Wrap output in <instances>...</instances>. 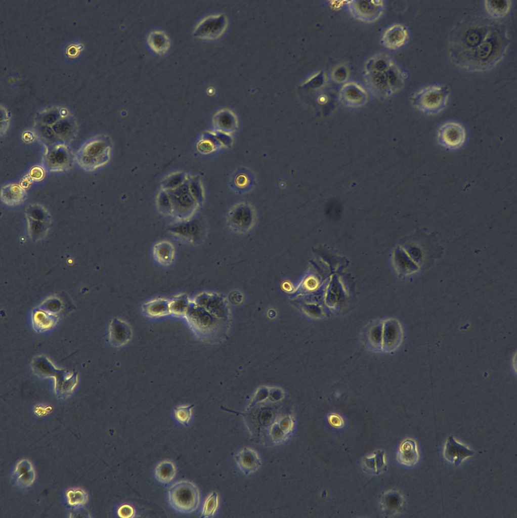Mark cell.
Instances as JSON below:
<instances>
[{
  "instance_id": "cell-1",
  "label": "cell",
  "mask_w": 517,
  "mask_h": 518,
  "mask_svg": "<svg viewBox=\"0 0 517 518\" xmlns=\"http://www.w3.org/2000/svg\"><path fill=\"white\" fill-rule=\"evenodd\" d=\"M510 43L505 26L496 22L485 40L455 64L471 72L490 70L504 57Z\"/></svg>"
},
{
  "instance_id": "cell-2",
  "label": "cell",
  "mask_w": 517,
  "mask_h": 518,
  "mask_svg": "<svg viewBox=\"0 0 517 518\" xmlns=\"http://www.w3.org/2000/svg\"><path fill=\"white\" fill-rule=\"evenodd\" d=\"M496 21L479 16L464 19L451 30L448 51L455 64L477 48L486 38Z\"/></svg>"
},
{
  "instance_id": "cell-3",
  "label": "cell",
  "mask_w": 517,
  "mask_h": 518,
  "mask_svg": "<svg viewBox=\"0 0 517 518\" xmlns=\"http://www.w3.org/2000/svg\"><path fill=\"white\" fill-rule=\"evenodd\" d=\"M365 78L370 90L382 97L397 92L404 82L401 70L389 57L383 55H377L367 61Z\"/></svg>"
},
{
  "instance_id": "cell-4",
  "label": "cell",
  "mask_w": 517,
  "mask_h": 518,
  "mask_svg": "<svg viewBox=\"0 0 517 518\" xmlns=\"http://www.w3.org/2000/svg\"><path fill=\"white\" fill-rule=\"evenodd\" d=\"M31 367L33 372L39 377L53 378L54 393L58 398L68 397L77 385V372L70 373L65 369L56 368L45 356H38L33 358Z\"/></svg>"
},
{
  "instance_id": "cell-5",
  "label": "cell",
  "mask_w": 517,
  "mask_h": 518,
  "mask_svg": "<svg viewBox=\"0 0 517 518\" xmlns=\"http://www.w3.org/2000/svg\"><path fill=\"white\" fill-rule=\"evenodd\" d=\"M450 91L446 85H430L415 93L411 101L417 109L427 115H436L448 104Z\"/></svg>"
},
{
  "instance_id": "cell-6",
  "label": "cell",
  "mask_w": 517,
  "mask_h": 518,
  "mask_svg": "<svg viewBox=\"0 0 517 518\" xmlns=\"http://www.w3.org/2000/svg\"><path fill=\"white\" fill-rule=\"evenodd\" d=\"M168 497L170 505L182 513L193 512L199 504L198 489L189 481H181L173 484L168 490Z\"/></svg>"
},
{
  "instance_id": "cell-7",
  "label": "cell",
  "mask_w": 517,
  "mask_h": 518,
  "mask_svg": "<svg viewBox=\"0 0 517 518\" xmlns=\"http://www.w3.org/2000/svg\"><path fill=\"white\" fill-rule=\"evenodd\" d=\"M109 147L104 139L97 138L85 144L76 154L79 165L92 170L104 164L108 159Z\"/></svg>"
},
{
  "instance_id": "cell-8",
  "label": "cell",
  "mask_w": 517,
  "mask_h": 518,
  "mask_svg": "<svg viewBox=\"0 0 517 518\" xmlns=\"http://www.w3.org/2000/svg\"><path fill=\"white\" fill-rule=\"evenodd\" d=\"M227 24V17L223 14L209 15L197 24L193 35L202 39H216L224 32Z\"/></svg>"
},
{
  "instance_id": "cell-9",
  "label": "cell",
  "mask_w": 517,
  "mask_h": 518,
  "mask_svg": "<svg viewBox=\"0 0 517 518\" xmlns=\"http://www.w3.org/2000/svg\"><path fill=\"white\" fill-rule=\"evenodd\" d=\"M466 134L464 126L459 123L448 121L439 128L437 139L443 147L455 150L462 146L466 140Z\"/></svg>"
},
{
  "instance_id": "cell-10",
  "label": "cell",
  "mask_w": 517,
  "mask_h": 518,
  "mask_svg": "<svg viewBox=\"0 0 517 518\" xmlns=\"http://www.w3.org/2000/svg\"><path fill=\"white\" fill-rule=\"evenodd\" d=\"M349 9L357 19L372 22L381 17L384 10V3L380 1H354L349 4Z\"/></svg>"
},
{
  "instance_id": "cell-11",
  "label": "cell",
  "mask_w": 517,
  "mask_h": 518,
  "mask_svg": "<svg viewBox=\"0 0 517 518\" xmlns=\"http://www.w3.org/2000/svg\"><path fill=\"white\" fill-rule=\"evenodd\" d=\"M27 215L32 237L36 239L40 238L49 226L48 213L44 208L34 205L28 209Z\"/></svg>"
},
{
  "instance_id": "cell-12",
  "label": "cell",
  "mask_w": 517,
  "mask_h": 518,
  "mask_svg": "<svg viewBox=\"0 0 517 518\" xmlns=\"http://www.w3.org/2000/svg\"><path fill=\"white\" fill-rule=\"evenodd\" d=\"M132 337V329L125 322L117 319H113L109 326V339L111 343L116 347H121L127 343Z\"/></svg>"
},
{
  "instance_id": "cell-13",
  "label": "cell",
  "mask_w": 517,
  "mask_h": 518,
  "mask_svg": "<svg viewBox=\"0 0 517 518\" xmlns=\"http://www.w3.org/2000/svg\"><path fill=\"white\" fill-rule=\"evenodd\" d=\"M339 97L345 104L350 106H359L364 104L367 99L366 91L360 85L349 82L342 86Z\"/></svg>"
},
{
  "instance_id": "cell-14",
  "label": "cell",
  "mask_w": 517,
  "mask_h": 518,
  "mask_svg": "<svg viewBox=\"0 0 517 518\" xmlns=\"http://www.w3.org/2000/svg\"><path fill=\"white\" fill-rule=\"evenodd\" d=\"M408 38L406 28L403 25L397 24L392 25L383 33L381 43L390 49H397L403 46Z\"/></svg>"
},
{
  "instance_id": "cell-15",
  "label": "cell",
  "mask_w": 517,
  "mask_h": 518,
  "mask_svg": "<svg viewBox=\"0 0 517 518\" xmlns=\"http://www.w3.org/2000/svg\"><path fill=\"white\" fill-rule=\"evenodd\" d=\"M475 454V452L456 442L453 437L450 436L446 441L444 456L447 460L455 466L459 465L462 461Z\"/></svg>"
},
{
  "instance_id": "cell-16",
  "label": "cell",
  "mask_w": 517,
  "mask_h": 518,
  "mask_svg": "<svg viewBox=\"0 0 517 518\" xmlns=\"http://www.w3.org/2000/svg\"><path fill=\"white\" fill-rule=\"evenodd\" d=\"M13 479L17 486L21 488L31 486L35 479V472L31 463L23 459L16 465L13 472Z\"/></svg>"
},
{
  "instance_id": "cell-17",
  "label": "cell",
  "mask_w": 517,
  "mask_h": 518,
  "mask_svg": "<svg viewBox=\"0 0 517 518\" xmlns=\"http://www.w3.org/2000/svg\"><path fill=\"white\" fill-rule=\"evenodd\" d=\"M58 316L41 308L33 310L32 314V323L34 330L42 332L51 329L57 323Z\"/></svg>"
},
{
  "instance_id": "cell-18",
  "label": "cell",
  "mask_w": 517,
  "mask_h": 518,
  "mask_svg": "<svg viewBox=\"0 0 517 518\" xmlns=\"http://www.w3.org/2000/svg\"><path fill=\"white\" fill-rule=\"evenodd\" d=\"M236 460L241 470L245 474L255 471L261 465L257 453L251 449L244 448L237 455Z\"/></svg>"
},
{
  "instance_id": "cell-19",
  "label": "cell",
  "mask_w": 517,
  "mask_h": 518,
  "mask_svg": "<svg viewBox=\"0 0 517 518\" xmlns=\"http://www.w3.org/2000/svg\"><path fill=\"white\" fill-rule=\"evenodd\" d=\"M418 458L414 441L407 439L402 443L397 454L399 462L407 466H412L417 462Z\"/></svg>"
},
{
  "instance_id": "cell-20",
  "label": "cell",
  "mask_w": 517,
  "mask_h": 518,
  "mask_svg": "<svg viewBox=\"0 0 517 518\" xmlns=\"http://www.w3.org/2000/svg\"><path fill=\"white\" fill-rule=\"evenodd\" d=\"M25 197L26 194L23 188L18 185L9 184L1 189V198L7 205L19 204L23 201Z\"/></svg>"
},
{
  "instance_id": "cell-21",
  "label": "cell",
  "mask_w": 517,
  "mask_h": 518,
  "mask_svg": "<svg viewBox=\"0 0 517 518\" xmlns=\"http://www.w3.org/2000/svg\"><path fill=\"white\" fill-rule=\"evenodd\" d=\"M487 14L493 19L504 17L509 12L511 1L509 0H487L484 2Z\"/></svg>"
},
{
  "instance_id": "cell-22",
  "label": "cell",
  "mask_w": 517,
  "mask_h": 518,
  "mask_svg": "<svg viewBox=\"0 0 517 518\" xmlns=\"http://www.w3.org/2000/svg\"><path fill=\"white\" fill-rule=\"evenodd\" d=\"M147 42L150 48L159 55L165 53L170 46L168 36L164 32L160 30L150 32L147 37Z\"/></svg>"
},
{
  "instance_id": "cell-23",
  "label": "cell",
  "mask_w": 517,
  "mask_h": 518,
  "mask_svg": "<svg viewBox=\"0 0 517 518\" xmlns=\"http://www.w3.org/2000/svg\"><path fill=\"white\" fill-rule=\"evenodd\" d=\"M154 474L158 481L162 483H168L175 477L176 468L171 461L164 460L157 465Z\"/></svg>"
},
{
  "instance_id": "cell-24",
  "label": "cell",
  "mask_w": 517,
  "mask_h": 518,
  "mask_svg": "<svg viewBox=\"0 0 517 518\" xmlns=\"http://www.w3.org/2000/svg\"><path fill=\"white\" fill-rule=\"evenodd\" d=\"M169 303L170 301L166 299H154L144 305V310L150 316H164L170 313Z\"/></svg>"
},
{
  "instance_id": "cell-25",
  "label": "cell",
  "mask_w": 517,
  "mask_h": 518,
  "mask_svg": "<svg viewBox=\"0 0 517 518\" xmlns=\"http://www.w3.org/2000/svg\"><path fill=\"white\" fill-rule=\"evenodd\" d=\"M174 248L172 244L167 241L157 243L153 248L155 258L161 264H170L174 256Z\"/></svg>"
},
{
  "instance_id": "cell-26",
  "label": "cell",
  "mask_w": 517,
  "mask_h": 518,
  "mask_svg": "<svg viewBox=\"0 0 517 518\" xmlns=\"http://www.w3.org/2000/svg\"><path fill=\"white\" fill-rule=\"evenodd\" d=\"M69 155L67 149L59 146L54 149L49 154L48 164L52 168H63L69 163Z\"/></svg>"
},
{
  "instance_id": "cell-27",
  "label": "cell",
  "mask_w": 517,
  "mask_h": 518,
  "mask_svg": "<svg viewBox=\"0 0 517 518\" xmlns=\"http://www.w3.org/2000/svg\"><path fill=\"white\" fill-rule=\"evenodd\" d=\"M66 497L68 505L73 508L83 506L88 501L87 494L83 490L77 488L68 490Z\"/></svg>"
},
{
  "instance_id": "cell-28",
  "label": "cell",
  "mask_w": 517,
  "mask_h": 518,
  "mask_svg": "<svg viewBox=\"0 0 517 518\" xmlns=\"http://www.w3.org/2000/svg\"><path fill=\"white\" fill-rule=\"evenodd\" d=\"M190 304L187 295L183 294L177 295L170 301V312L176 315L185 314Z\"/></svg>"
},
{
  "instance_id": "cell-29",
  "label": "cell",
  "mask_w": 517,
  "mask_h": 518,
  "mask_svg": "<svg viewBox=\"0 0 517 518\" xmlns=\"http://www.w3.org/2000/svg\"><path fill=\"white\" fill-rule=\"evenodd\" d=\"M218 495L212 493L206 499L204 504L201 517H211L214 515L218 505Z\"/></svg>"
},
{
  "instance_id": "cell-30",
  "label": "cell",
  "mask_w": 517,
  "mask_h": 518,
  "mask_svg": "<svg viewBox=\"0 0 517 518\" xmlns=\"http://www.w3.org/2000/svg\"><path fill=\"white\" fill-rule=\"evenodd\" d=\"M173 231L179 235L193 241L197 236V229L193 224H187L177 226Z\"/></svg>"
},
{
  "instance_id": "cell-31",
  "label": "cell",
  "mask_w": 517,
  "mask_h": 518,
  "mask_svg": "<svg viewBox=\"0 0 517 518\" xmlns=\"http://www.w3.org/2000/svg\"><path fill=\"white\" fill-rule=\"evenodd\" d=\"M194 405L179 406L175 409V415L177 421L180 423L187 425L191 415Z\"/></svg>"
},
{
  "instance_id": "cell-32",
  "label": "cell",
  "mask_w": 517,
  "mask_h": 518,
  "mask_svg": "<svg viewBox=\"0 0 517 518\" xmlns=\"http://www.w3.org/2000/svg\"><path fill=\"white\" fill-rule=\"evenodd\" d=\"M135 513L133 507L128 504L120 506L117 510L118 515L123 518L133 517L134 516Z\"/></svg>"
},
{
  "instance_id": "cell-33",
  "label": "cell",
  "mask_w": 517,
  "mask_h": 518,
  "mask_svg": "<svg viewBox=\"0 0 517 518\" xmlns=\"http://www.w3.org/2000/svg\"><path fill=\"white\" fill-rule=\"evenodd\" d=\"M44 176L43 170L39 167H34L31 169L30 176L35 180H40Z\"/></svg>"
},
{
  "instance_id": "cell-34",
  "label": "cell",
  "mask_w": 517,
  "mask_h": 518,
  "mask_svg": "<svg viewBox=\"0 0 517 518\" xmlns=\"http://www.w3.org/2000/svg\"><path fill=\"white\" fill-rule=\"evenodd\" d=\"M329 420L330 424L336 427H340L343 425L342 419L337 415H331L329 417Z\"/></svg>"
}]
</instances>
